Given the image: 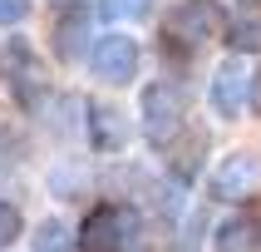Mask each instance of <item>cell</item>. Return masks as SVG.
Segmentation results:
<instances>
[{
	"instance_id": "obj_5",
	"label": "cell",
	"mask_w": 261,
	"mask_h": 252,
	"mask_svg": "<svg viewBox=\"0 0 261 252\" xmlns=\"http://www.w3.org/2000/svg\"><path fill=\"white\" fill-rule=\"evenodd\" d=\"M138 70H143V44L133 40V35H103V40H94V50H89V74L99 79V84H133L138 79Z\"/></svg>"
},
{
	"instance_id": "obj_10",
	"label": "cell",
	"mask_w": 261,
	"mask_h": 252,
	"mask_svg": "<svg viewBox=\"0 0 261 252\" xmlns=\"http://www.w3.org/2000/svg\"><path fill=\"white\" fill-rule=\"evenodd\" d=\"M227 50L232 55H261V10H237L227 20Z\"/></svg>"
},
{
	"instance_id": "obj_14",
	"label": "cell",
	"mask_w": 261,
	"mask_h": 252,
	"mask_svg": "<svg viewBox=\"0 0 261 252\" xmlns=\"http://www.w3.org/2000/svg\"><path fill=\"white\" fill-rule=\"evenodd\" d=\"M20 237H25V218H20V208L0 198V252H5V247H15Z\"/></svg>"
},
{
	"instance_id": "obj_12",
	"label": "cell",
	"mask_w": 261,
	"mask_h": 252,
	"mask_svg": "<svg viewBox=\"0 0 261 252\" xmlns=\"http://www.w3.org/2000/svg\"><path fill=\"white\" fill-rule=\"evenodd\" d=\"M35 252H79V227H69L64 218H44L35 227Z\"/></svg>"
},
{
	"instance_id": "obj_16",
	"label": "cell",
	"mask_w": 261,
	"mask_h": 252,
	"mask_svg": "<svg viewBox=\"0 0 261 252\" xmlns=\"http://www.w3.org/2000/svg\"><path fill=\"white\" fill-rule=\"evenodd\" d=\"M55 5H79V0H55Z\"/></svg>"
},
{
	"instance_id": "obj_15",
	"label": "cell",
	"mask_w": 261,
	"mask_h": 252,
	"mask_svg": "<svg viewBox=\"0 0 261 252\" xmlns=\"http://www.w3.org/2000/svg\"><path fill=\"white\" fill-rule=\"evenodd\" d=\"M30 15V0H0V30L5 25H20Z\"/></svg>"
},
{
	"instance_id": "obj_8",
	"label": "cell",
	"mask_w": 261,
	"mask_h": 252,
	"mask_svg": "<svg viewBox=\"0 0 261 252\" xmlns=\"http://www.w3.org/2000/svg\"><path fill=\"white\" fill-rule=\"evenodd\" d=\"M207 104L217 109V119H242V109L251 104V64H247V55H232V59L217 64L212 89H207Z\"/></svg>"
},
{
	"instance_id": "obj_2",
	"label": "cell",
	"mask_w": 261,
	"mask_h": 252,
	"mask_svg": "<svg viewBox=\"0 0 261 252\" xmlns=\"http://www.w3.org/2000/svg\"><path fill=\"white\" fill-rule=\"evenodd\" d=\"M217 35H227V15L217 0H177L163 15V44L168 50H202Z\"/></svg>"
},
{
	"instance_id": "obj_6",
	"label": "cell",
	"mask_w": 261,
	"mask_h": 252,
	"mask_svg": "<svg viewBox=\"0 0 261 252\" xmlns=\"http://www.w3.org/2000/svg\"><path fill=\"white\" fill-rule=\"evenodd\" d=\"M256 193H261V153H251V148L227 153L207 178V198H217V203H247Z\"/></svg>"
},
{
	"instance_id": "obj_1",
	"label": "cell",
	"mask_w": 261,
	"mask_h": 252,
	"mask_svg": "<svg viewBox=\"0 0 261 252\" xmlns=\"http://www.w3.org/2000/svg\"><path fill=\"white\" fill-rule=\"evenodd\" d=\"M143 237V218L123 203H99L79 222V252H133Z\"/></svg>"
},
{
	"instance_id": "obj_9",
	"label": "cell",
	"mask_w": 261,
	"mask_h": 252,
	"mask_svg": "<svg viewBox=\"0 0 261 252\" xmlns=\"http://www.w3.org/2000/svg\"><path fill=\"white\" fill-rule=\"evenodd\" d=\"M89 5L79 0V5H64V15H59L55 35H49V44H55V59H64V64H84V55L94 50V40H89Z\"/></svg>"
},
{
	"instance_id": "obj_3",
	"label": "cell",
	"mask_w": 261,
	"mask_h": 252,
	"mask_svg": "<svg viewBox=\"0 0 261 252\" xmlns=\"http://www.w3.org/2000/svg\"><path fill=\"white\" fill-rule=\"evenodd\" d=\"M138 109H143V139L153 148H168L182 133V124H188V94L173 84V79H153V84H143V99H138Z\"/></svg>"
},
{
	"instance_id": "obj_4",
	"label": "cell",
	"mask_w": 261,
	"mask_h": 252,
	"mask_svg": "<svg viewBox=\"0 0 261 252\" xmlns=\"http://www.w3.org/2000/svg\"><path fill=\"white\" fill-rule=\"evenodd\" d=\"M0 79H5V89L15 94V104H25V109L44 104V94H49L40 55H35V44L20 40V35H5V40H0Z\"/></svg>"
},
{
	"instance_id": "obj_11",
	"label": "cell",
	"mask_w": 261,
	"mask_h": 252,
	"mask_svg": "<svg viewBox=\"0 0 261 252\" xmlns=\"http://www.w3.org/2000/svg\"><path fill=\"white\" fill-rule=\"evenodd\" d=\"M256 247V222L251 218H227V222H217V233H212V252H251Z\"/></svg>"
},
{
	"instance_id": "obj_7",
	"label": "cell",
	"mask_w": 261,
	"mask_h": 252,
	"mask_svg": "<svg viewBox=\"0 0 261 252\" xmlns=\"http://www.w3.org/2000/svg\"><path fill=\"white\" fill-rule=\"evenodd\" d=\"M128 139H133V129L123 119V109H114L109 99H84V144L94 153L114 158V153L128 148Z\"/></svg>"
},
{
	"instance_id": "obj_13",
	"label": "cell",
	"mask_w": 261,
	"mask_h": 252,
	"mask_svg": "<svg viewBox=\"0 0 261 252\" xmlns=\"http://www.w3.org/2000/svg\"><path fill=\"white\" fill-rule=\"evenodd\" d=\"M158 10V0H99V15L109 25H133V20H148Z\"/></svg>"
}]
</instances>
